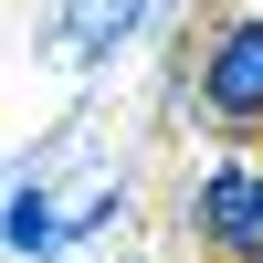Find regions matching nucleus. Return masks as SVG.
<instances>
[{
	"label": "nucleus",
	"instance_id": "obj_1",
	"mask_svg": "<svg viewBox=\"0 0 263 263\" xmlns=\"http://www.w3.org/2000/svg\"><path fill=\"white\" fill-rule=\"evenodd\" d=\"M190 95L221 137H263V11H232L190 63Z\"/></svg>",
	"mask_w": 263,
	"mask_h": 263
},
{
	"label": "nucleus",
	"instance_id": "obj_2",
	"mask_svg": "<svg viewBox=\"0 0 263 263\" xmlns=\"http://www.w3.org/2000/svg\"><path fill=\"white\" fill-rule=\"evenodd\" d=\"M190 221H200V242L221 253V263H263V158H221V168H200Z\"/></svg>",
	"mask_w": 263,
	"mask_h": 263
},
{
	"label": "nucleus",
	"instance_id": "obj_3",
	"mask_svg": "<svg viewBox=\"0 0 263 263\" xmlns=\"http://www.w3.org/2000/svg\"><path fill=\"white\" fill-rule=\"evenodd\" d=\"M0 242H11L21 263H42V253H53V242H63V221H53V200H42V190H32V179H21V190H11V200H0Z\"/></svg>",
	"mask_w": 263,
	"mask_h": 263
},
{
	"label": "nucleus",
	"instance_id": "obj_4",
	"mask_svg": "<svg viewBox=\"0 0 263 263\" xmlns=\"http://www.w3.org/2000/svg\"><path fill=\"white\" fill-rule=\"evenodd\" d=\"M147 0H74V53H105L116 32H137Z\"/></svg>",
	"mask_w": 263,
	"mask_h": 263
}]
</instances>
